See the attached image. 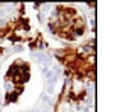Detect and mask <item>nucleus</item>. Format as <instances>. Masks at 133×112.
<instances>
[{
  "label": "nucleus",
  "mask_w": 133,
  "mask_h": 112,
  "mask_svg": "<svg viewBox=\"0 0 133 112\" xmlns=\"http://www.w3.org/2000/svg\"><path fill=\"white\" fill-rule=\"evenodd\" d=\"M85 112H90V110H87V108H85Z\"/></svg>",
  "instance_id": "12"
},
{
  "label": "nucleus",
  "mask_w": 133,
  "mask_h": 112,
  "mask_svg": "<svg viewBox=\"0 0 133 112\" xmlns=\"http://www.w3.org/2000/svg\"><path fill=\"white\" fill-rule=\"evenodd\" d=\"M0 112H1V106H0Z\"/></svg>",
  "instance_id": "13"
},
{
  "label": "nucleus",
  "mask_w": 133,
  "mask_h": 112,
  "mask_svg": "<svg viewBox=\"0 0 133 112\" xmlns=\"http://www.w3.org/2000/svg\"><path fill=\"white\" fill-rule=\"evenodd\" d=\"M50 8H51V4H46V5H44V9H42V14H44V13H47L49 10H50Z\"/></svg>",
  "instance_id": "6"
},
{
  "label": "nucleus",
  "mask_w": 133,
  "mask_h": 112,
  "mask_svg": "<svg viewBox=\"0 0 133 112\" xmlns=\"http://www.w3.org/2000/svg\"><path fill=\"white\" fill-rule=\"evenodd\" d=\"M14 51H17V52H22V51H23V46H21V45H17V46L14 47Z\"/></svg>",
  "instance_id": "7"
},
{
  "label": "nucleus",
  "mask_w": 133,
  "mask_h": 112,
  "mask_svg": "<svg viewBox=\"0 0 133 112\" xmlns=\"http://www.w3.org/2000/svg\"><path fill=\"white\" fill-rule=\"evenodd\" d=\"M54 92H55V85H53V84H46V93L53 94Z\"/></svg>",
  "instance_id": "5"
},
{
  "label": "nucleus",
  "mask_w": 133,
  "mask_h": 112,
  "mask_svg": "<svg viewBox=\"0 0 133 112\" xmlns=\"http://www.w3.org/2000/svg\"><path fill=\"white\" fill-rule=\"evenodd\" d=\"M51 63H53L51 56H50V55H46V54H44L42 59H41V61H40V64H42L44 66H45V68H49V66L51 65Z\"/></svg>",
  "instance_id": "2"
},
{
  "label": "nucleus",
  "mask_w": 133,
  "mask_h": 112,
  "mask_svg": "<svg viewBox=\"0 0 133 112\" xmlns=\"http://www.w3.org/2000/svg\"><path fill=\"white\" fill-rule=\"evenodd\" d=\"M32 56L35 57V60L37 61V63H40L41 59H42V56H44V52H35V54H32Z\"/></svg>",
  "instance_id": "4"
},
{
  "label": "nucleus",
  "mask_w": 133,
  "mask_h": 112,
  "mask_svg": "<svg viewBox=\"0 0 133 112\" xmlns=\"http://www.w3.org/2000/svg\"><path fill=\"white\" fill-rule=\"evenodd\" d=\"M0 65H1V61H0Z\"/></svg>",
  "instance_id": "14"
},
{
  "label": "nucleus",
  "mask_w": 133,
  "mask_h": 112,
  "mask_svg": "<svg viewBox=\"0 0 133 112\" xmlns=\"http://www.w3.org/2000/svg\"><path fill=\"white\" fill-rule=\"evenodd\" d=\"M41 101H42V103H45V104L53 106V101H51V98H50L46 93H42L41 94Z\"/></svg>",
  "instance_id": "3"
},
{
  "label": "nucleus",
  "mask_w": 133,
  "mask_h": 112,
  "mask_svg": "<svg viewBox=\"0 0 133 112\" xmlns=\"http://www.w3.org/2000/svg\"><path fill=\"white\" fill-rule=\"evenodd\" d=\"M72 112H73V111H72Z\"/></svg>",
  "instance_id": "15"
},
{
  "label": "nucleus",
  "mask_w": 133,
  "mask_h": 112,
  "mask_svg": "<svg viewBox=\"0 0 133 112\" xmlns=\"http://www.w3.org/2000/svg\"><path fill=\"white\" fill-rule=\"evenodd\" d=\"M12 84L10 83H4V88H5V91H10V89H12Z\"/></svg>",
  "instance_id": "8"
},
{
  "label": "nucleus",
  "mask_w": 133,
  "mask_h": 112,
  "mask_svg": "<svg viewBox=\"0 0 133 112\" xmlns=\"http://www.w3.org/2000/svg\"><path fill=\"white\" fill-rule=\"evenodd\" d=\"M28 112H41V111L36 108V110H31V111H28Z\"/></svg>",
  "instance_id": "11"
},
{
  "label": "nucleus",
  "mask_w": 133,
  "mask_h": 112,
  "mask_svg": "<svg viewBox=\"0 0 133 112\" xmlns=\"http://www.w3.org/2000/svg\"><path fill=\"white\" fill-rule=\"evenodd\" d=\"M41 112H50V107H44L42 110H40Z\"/></svg>",
  "instance_id": "10"
},
{
  "label": "nucleus",
  "mask_w": 133,
  "mask_h": 112,
  "mask_svg": "<svg viewBox=\"0 0 133 112\" xmlns=\"http://www.w3.org/2000/svg\"><path fill=\"white\" fill-rule=\"evenodd\" d=\"M56 69H59L56 65H54L51 69H50V68H44V69H42V75H44V78H45L46 80L51 79L53 75H54V73H55V70H56Z\"/></svg>",
  "instance_id": "1"
},
{
  "label": "nucleus",
  "mask_w": 133,
  "mask_h": 112,
  "mask_svg": "<svg viewBox=\"0 0 133 112\" xmlns=\"http://www.w3.org/2000/svg\"><path fill=\"white\" fill-rule=\"evenodd\" d=\"M4 15H5V9H1V8H0V18H3Z\"/></svg>",
  "instance_id": "9"
}]
</instances>
